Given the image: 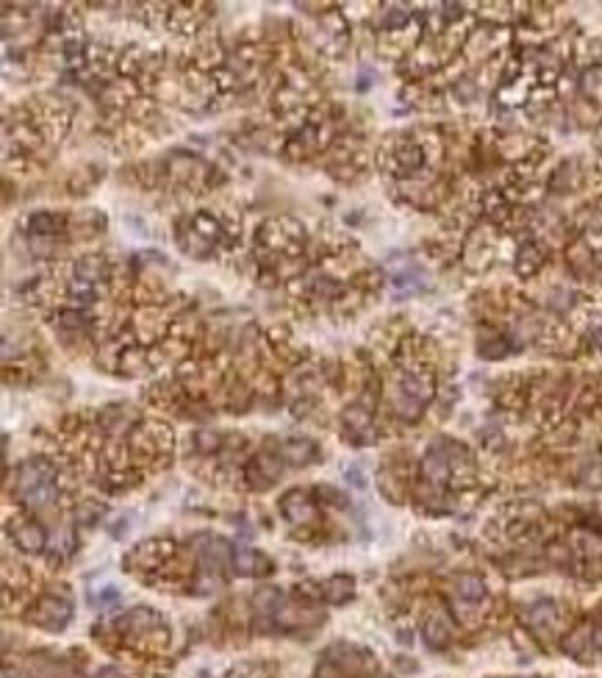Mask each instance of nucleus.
Here are the masks:
<instances>
[{
  "instance_id": "1",
  "label": "nucleus",
  "mask_w": 602,
  "mask_h": 678,
  "mask_svg": "<svg viewBox=\"0 0 602 678\" xmlns=\"http://www.w3.org/2000/svg\"><path fill=\"white\" fill-rule=\"evenodd\" d=\"M17 498L34 511L51 509L58 498V470L53 461L34 456L17 467Z\"/></svg>"
},
{
  "instance_id": "2",
  "label": "nucleus",
  "mask_w": 602,
  "mask_h": 678,
  "mask_svg": "<svg viewBox=\"0 0 602 678\" xmlns=\"http://www.w3.org/2000/svg\"><path fill=\"white\" fill-rule=\"evenodd\" d=\"M25 620L31 622V625H37V628H45V631L58 634V631H64V628L70 625V620H72V603H70L67 595H42V598L31 606V612L25 615Z\"/></svg>"
},
{
  "instance_id": "3",
  "label": "nucleus",
  "mask_w": 602,
  "mask_h": 678,
  "mask_svg": "<svg viewBox=\"0 0 602 678\" xmlns=\"http://www.w3.org/2000/svg\"><path fill=\"white\" fill-rule=\"evenodd\" d=\"M322 659H328L330 665H336L344 678L364 676L369 670H375V659L367 648H358L353 642H333L328 651L322 653Z\"/></svg>"
},
{
  "instance_id": "4",
  "label": "nucleus",
  "mask_w": 602,
  "mask_h": 678,
  "mask_svg": "<svg viewBox=\"0 0 602 678\" xmlns=\"http://www.w3.org/2000/svg\"><path fill=\"white\" fill-rule=\"evenodd\" d=\"M195 554H197V562L203 567V573H209V575H219L233 562V545H228L222 537H214V534L197 537Z\"/></svg>"
},
{
  "instance_id": "5",
  "label": "nucleus",
  "mask_w": 602,
  "mask_h": 678,
  "mask_svg": "<svg viewBox=\"0 0 602 678\" xmlns=\"http://www.w3.org/2000/svg\"><path fill=\"white\" fill-rule=\"evenodd\" d=\"M117 628H119L122 634H128V637H142V639H148V637H153V634H164V620L159 618L156 609L136 606V609H131L128 615H122V618L117 620Z\"/></svg>"
},
{
  "instance_id": "6",
  "label": "nucleus",
  "mask_w": 602,
  "mask_h": 678,
  "mask_svg": "<svg viewBox=\"0 0 602 678\" xmlns=\"http://www.w3.org/2000/svg\"><path fill=\"white\" fill-rule=\"evenodd\" d=\"M280 514L292 525H311V523H317V506H314V501L303 490H289L280 498Z\"/></svg>"
},
{
  "instance_id": "7",
  "label": "nucleus",
  "mask_w": 602,
  "mask_h": 678,
  "mask_svg": "<svg viewBox=\"0 0 602 678\" xmlns=\"http://www.w3.org/2000/svg\"><path fill=\"white\" fill-rule=\"evenodd\" d=\"M419 470H422V478H425L431 487H444V484L452 478V464H450V456H447L441 442L433 445L431 451L422 456Z\"/></svg>"
},
{
  "instance_id": "8",
  "label": "nucleus",
  "mask_w": 602,
  "mask_h": 678,
  "mask_svg": "<svg viewBox=\"0 0 602 678\" xmlns=\"http://www.w3.org/2000/svg\"><path fill=\"white\" fill-rule=\"evenodd\" d=\"M275 628H283V631H297V628H311V625H320L322 615H317L314 609H306V606H294V603H283L277 612H275Z\"/></svg>"
},
{
  "instance_id": "9",
  "label": "nucleus",
  "mask_w": 602,
  "mask_h": 678,
  "mask_svg": "<svg viewBox=\"0 0 602 678\" xmlns=\"http://www.w3.org/2000/svg\"><path fill=\"white\" fill-rule=\"evenodd\" d=\"M422 642L431 648V651H444L450 642H452V622L444 612H431L425 620H422Z\"/></svg>"
},
{
  "instance_id": "10",
  "label": "nucleus",
  "mask_w": 602,
  "mask_h": 678,
  "mask_svg": "<svg viewBox=\"0 0 602 678\" xmlns=\"http://www.w3.org/2000/svg\"><path fill=\"white\" fill-rule=\"evenodd\" d=\"M11 537H14L17 548L25 551V554H39V551L48 548V531L34 520H20L11 528Z\"/></svg>"
},
{
  "instance_id": "11",
  "label": "nucleus",
  "mask_w": 602,
  "mask_h": 678,
  "mask_svg": "<svg viewBox=\"0 0 602 678\" xmlns=\"http://www.w3.org/2000/svg\"><path fill=\"white\" fill-rule=\"evenodd\" d=\"M286 603V598H283V592L277 589V587H261V589H256L253 592V609H256V615L259 618H264V625L261 628H275V612L280 609Z\"/></svg>"
},
{
  "instance_id": "12",
  "label": "nucleus",
  "mask_w": 602,
  "mask_h": 678,
  "mask_svg": "<svg viewBox=\"0 0 602 678\" xmlns=\"http://www.w3.org/2000/svg\"><path fill=\"white\" fill-rule=\"evenodd\" d=\"M353 598H355V578L353 575L339 573V575H330L322 584V601L330 606H344Z\"/></svg>"
},
{
  "instance_id": "13",
  "label": "nucleus",
  "mask_w": 602,
  "mask_h": 678,
  "mask_svg": "<svg viewBox=\"0 0 602 678\" xmlns=\"http://www.w3.org/2000/svg\"><path fill=\"white\" fill-rule=\"evenodd\" d=\"M591 625H577V628H572L563 639H561V648H563V653L566 656H572V659H589V653L594 651V642H591Z\"/></svg>"
},
{
  "instance_id": "14",
  "label": "nucleus",
  "mask_w": 602,
  "mask_h": 678,
  "mask_svg": "<svg viewBox=\"0 0 602 678\" xmlns=\"http://www.w3.org/2000/svg\"><path fill=\"white\" fill-rule=\"evenodd\" d=\"M555 620H558V606H555V601H536V603H530L528 609H525V622H528V628L530 631H536V634H547L549 628L555 625Z\"/></svg>"
},
{
  "instance_id": "15",
  "label": "nucleus",
  "mask_w": 602,
  "mask_h": 678,
  "mask_svg": "<svg viewBox=\"0 0 602 678\" xmlns=\"http://www.w3.org/2000/svg\"><path fill=\"white\" fill-rule=\"evenodd\" d=\"M400 392H405L408 397H414L417 403H422V406H428L431 400H433V378L431 376H425V373H405L403 378H400V387H397Z\"/></svg>"
},
{
  "instance_id": "16",
  "label": "nucleus",
  "mask_w": 602,
  "mask_h": 678,
  "mask_svg": "<svg viewBox=\"0 0 602 678\" xmlns=\"http://www.w3.org/2000/svg\"><path fill=\"white\" fill-rule=\"evenodd\" d=\"M455 598L466 601V603H480L486 601V581L480 575H472V573H464L455 578Z\"/></svg>"
},
{
  "instance_id": "17",
  "label": "nucleus",
  "mask_w": 602,
  "mask_h": 678,
  "mask_svg": "<svg viewBox=\"0 0 602 678\" xmlns=\"http://www.w3.org/2000/svg\"><path fill=\"white\" fill-rule=\"evenodd\" d=\"M109 276V264L103 256H84L81 262H75V281L95 283Z\"/></svg>"
},
{
  "instance_id": "18",
  "label": "nucleus",
  "mask_w": 602,
  "mask_h": 678,
  "mask_svg": "<svg viewBox=\"0 0 602 678\" xmlns=\"http://www.w3.org/2000/svg\"><path fill=\"white\" fill-rule=\"evenodd\" d=\"M230 567H233L236 575H253L256 567H259V554L244 539H236L233 542V562H230Z\"/></svg>"
},
{
  "instance_id": "19",
  "label": "nucleus",
  "mask_w": 602,
  "mask_h": 678,
  "mask_svg": "<svg viewBox=\"0 0 602 678\" xmlns=\"http://www.w3.org/2000/svg\"><path fill=\"white\" fill-rule=\"evenodd\" d=\"M100 423H103V431L109 437H122L125 431H131V411L122 409V406H111L103 411Z\"/></svg>"
},
{
  "instance_id": "20",
  "label": "nucleus",
  "mask_w": 602,
  "mask_h": 678,
  "mask_svg": "<svg viewBox=\"0 0 602 678\" xmlns=\"http://www.w3.org/2000/svg\"><path fill=\"white\" fill-rule=\"evenodd\" d=\"M162 545H166V542H142V545H136L133 554L128 556V565H159V559L166 554V548H162Z\"/></svg>"
},
{
  "instance_id": "21",
  "label": "nucleus",
  "mask_w": 602,
  "mask_h": 678,
  "mask_svg": "<svg viewBox=\"0 0 602 678\" xmlns=\"http://www.w3.org/2000/svg\"><path fill=\"white\" fill-rule=\"evenodd\" d=\"M72 551H75V534H72L70 528H61V531L55 534L53 542H48V559H51L53 565L55 562L61 565Z\"/></svg>"
},
{
  "instance_id": "22",
  "label": "nucleus",
  "mask_w": 602,
  "mask_h": 678,
  "mask_svg": "<svg viewBox=\"0 0 602 678\" xmlns=\"http://www.w3.org/2000/svg\"><path fill=\"white\" fill-rule=\"evenodd\" d=\"M58 228H61V220L51 212H34L28 217V234H34V236H53Z\"/></svg>"
},
{
  "instance_id": "23",
  "label": "nucleus",
  "mask_w": 602,
  "mask_h": 678,
  "mask_svg": "<svg viewBox=\"0 0 602 678\" xmlns=\"http://www.w3.org/2000/svg\"><path fill=\"white\" fill-rule=\"evenodd\" d=\"M314 442L311 440H289L286 445H283V459H289V461H294V464H306L311 456H314Z\"/></svg>"
},
{
  "instance_id": "24",
  "label": "nucleus",
  "mask_w": 602,
  "mask_h": 678,
  "mask_svg": "<svg viewBox=\"0 0 602 678\" xmlns=\"http://www.w3.org/2000/svg\"><path fill=\"white\" fill-rule=\"evenodd\" d=\"M391 403H394V411H397V414H400L403 420H417V417L422 414V409H425L422 403H417L414 397H408L405 392H400V390L394 392Z\"/></svg>"
},
{
  "instance_id": "25",
  "label": "nucleus",
  "mask_w": 602,
  "mask_h": 678,
  "mask_svg": "<svg viewBox=\"0 0 602 678\" xmlns=\"http://www.w3.org/2000/svg\"><path fill=\"white\" fill-rule=\"evenodd\" d=\"M397 162L405 170H417L422 165V148L417 142H405L397 148Z\"/></svg>"
},
{
  "instance_id": "26",
  "label": "nucleus",
  "mask_w": 602,
  "mask_h": 678,
  "mask_svg": "<svg viewBox=\"0 0 602 678\" xmlns=\"http://www.w3.org/2000/svg\"><path fill=\"white\" fill-rule=\"evenodd\" d=\"M103 511H106V506L103 504H98V501H81L78 504V509H75V517H78V523H84V525H92V523H98L100 517H103Z\"/></svg>"
},
{
  "instance_id": "27",
  "label": "nucleus",
  "mask_w": 602,
  "mask_h": 678,
  "mask_svg": "<svg viewBox=\"0 0 602 678\" xmlns=\"http://www.w3.org/2000/svg\"><path fill=\"white\" fill-rule=\"evenodd\" d=\"M539 264H542V256H539V250H536L533 245H528V248H522V250H519V259H516V270H519L522 276H530V273H536V270H539Z\"/></svg>"
},
{
  "instance_id": "28",
  "label": "nucleus",
  "mask_w": 602,
  "mask_h": 678,
  "mask_svg": "<svg viewBox=\"0 0 602 678\" xmlns=\"http://www.w3.org/2000/svg\"><path fill=\"white\" fill-rule=\"evenodd\" d=\"M195 445H197L200 453H214L222 445V440L214 431H200V434H195Z\"/></svg>"
},
{
  "instance_id": "29",
  "label": "nucleus",
  "mask_w": 602,
  "mask_h": 678,
  "mask_svg": "<svg viewBox=\"0 0 602 678\" xmlns=\"http://www.w3.org/2000/svg\"><path fill=\"white\" fill-rule=\"evenodd\" d=\"M119 601V589L117 587H100L98 592H92V606H111V603H117Z\"/></svg>"
},
{
  "instance_id": "30",
  "label": "nucleus",
  "mask_w": 602,
  "mask_h": 678,
  "mask_svg": "<svg viewBox=\"0 0 602 678\" xmlns=\"http://www.w3.org/2000/svg\"><path fill=\"white\" fill-rule=\"evenodd\" d=\"M64 328H81L84 323H86V317H84V312H75V309H67V312H58V317H55Z\"/></svg>"
},
{
  "instance_id": "31",
  "label": "nucleus",
  "mask_w": 602,
  "mask_h": 678,
  "mask_svg": "<svg viewBox=\"0 0 602 678\" xmlns=\"http://www.w3.org/2000/svg\"><path fill=\"white\" fill-rule=\"evenodd\" d=\"M195 226H197V231H200L206 239H214V236L219 234L217 220H214V217H209V215H197V217H195Z\"/></svg>"
},
{
  "instance_id": "32",
  "label": "nucleus",
  "mask_w": 602,
  "mask_h": 678,
  "mask_svg": "<svg viewBox=\"0 0 602 678\" xmlns=\"http://www.w3.org/2000/svg\"><path fill=\"white\" fill-rule=\"evenodd\" d=\"M405 23H408V11H405V8H388V11H386V20H384L386 28L397 31V28H403Z\"/></svg>"
},
{
  "instance_id": "33",
  "label": "nucleus",
  "mask_w": 602,
  "mask_h": 678,
  "mask_svg": "<svg viewBox=\"0 0 602 678\" xmlns=\"http://www.w3.org/2000/svg\"><path fill=\"white\" fill-rule=\"evenodd\" d=\"M344 478H347L350 487H355V490H367V478H364V470H361V467H355V464L344 467Z\"/></svg>"
},
{
  "instance_id": "34",
  "label": "nucleus",
  "mask_w": 602,
  "mask_h": 678,
  "mask_svg": "<svg viewBox=\"0 0 602 678\" xmlns=\"http://www.w3.org/2000/svg\"><path fill=\"white\" fill-rule=\"evenodd\" d=\"M339 289H341V286L336 281H328V279H317V281H314V292H317V295H325V298L336 295Z\"/></svg>"
},
{
  "instance_id": "35",
  "label": "nucleus",
  "mask_w": 602,
  "mask_h": 678,
  "mask_svg": "<svg viewBox=\"0 0 602 678\" xmlns=\"http://www.w3.org/2000/svg\"><path fill=\"white\" fill-rule=\"evenodd\" d=\"M317 492H320V495H322V498H325V495H328V498H330L328 504H333V506H347V498H344V495H341V492H336V490H333V487H320V490H317Z\"/></svg>"
},
{
  "instance_id": "36",
  "label": "nucleus",
  "mask_w": 602,
  "mask_h": 678,
  "mask_svg": "<svg viewBox=\"0 0 602 678\" xmlns=\"http://www.w3.org/2000/svg\"><path fill=\"white\" fill-rule=\"evenodd\" d=\"M98 678H125V673L119 667H114V665H106V667L98 670Z\"/></svg>"
},
{
  "instance_id": "37",
  "label": "nucleus",
  "mask_w": 602,
  "mask_h": 678,
  "mask_svg": "<svg viewBox=\"0 0 602 678\" xmlns=\"http://www.w3.org/2000/svg\"><path fill=\"white\" fill-rule=\"evenodd\" d=\"M591 642H594V651L602 653V625H597V628L591 631Z\"/></svg>"
},
{
  "instance_id": "38",
  "label": "nucleus",
  "mask_w": 602,
  "mask_h": 678,
  "mask_svg": "<svg viewBox=\"0 0 602 678\" xmlns=\"http://www.w3.org/2000/svg\"><path fill=\"white\" fill-rule=\"evenodd\" d=\"M397 642H400V645H405V648H408V645H414L411 631H405V628H403V631H397Z\"/></svg>"
},
{
  "instance_id": "39",
  "label": "nucleus",
  "mask_w": 602,
  "mask_h": 678,
  "mask_svg": "<svg viewBox=\"0 0 602 678\" xmlns=\"http://www.w3.org/2000/svg\"><path fill=\"white\" fill-rule=\"evenodd\" d=\"M3 678H34V676H28V673H20V670H14V673H11V670H6V673H3Z\"/></svg>"
},
{
  "instance_id": "40",
  "label": "nucleus",
  "mask_w": 602,
  "mask_h": 678,
  "mask_svg": "<svg viewBox=\"0 0 602 678\" xmlns=\"http://www.w3.org/2000/svg\"><path fill=\"white\" fill-rule=\"evenodd\" d=\"M591 339L597 342V347H602V326L597 328V331H594V334H591Z\"/></svg>"
}]
</instances>
